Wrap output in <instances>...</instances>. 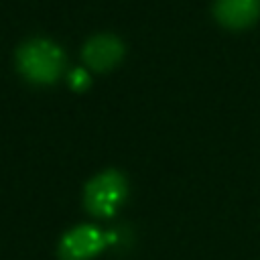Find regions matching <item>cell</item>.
<instances>
[{
    "label": "cell",
    "mask_w": 260,
    "mask_h": 260,
    "mask_svg": "<svg viewBox=\"0 0 260 260\" xmlns=\"http://www.w3.org/2000/svg\"><path fill=\"white\" fill-rule=\"evenodd\" d=\"M16 65L24 79L37 85H47L57 81V77L63 73L65 57L55 43L47 39H32L20 45L16 53Z\"/></svg>",
    "instance_id": "obj_1"
},
{
    "label": "cell",
    "mask_w": 260,
    "mask_h": 260,
    "mask_svg": "<svg viewBox=\"0 0 260 260\" xmlns=\"http://www.w3.org/2000/svg\"><path fill=\"white\" fill-rule=\"evenodd\" d=\"M126 179L118 171H104L85 187V209L95 217H110L126 199Z\"/></svg>",
    "instance_id": "obj_2"
},
{
    "label": "cell",
    "mask_w": 260,
    "mask_h": 260,
    "mask_svg": "<svg viewBox=\"0 0 260 260\" xmlns=\"http://www.w3.org/2000/svg\"><path fill=\"white\" fill-rule=\"evenodd\" d=\"M108 244L102 230L93 225H77L69 230L59 242L61 260H91Z\"/></svg>",
    "instance_id": "obj_3"
},
{
    "label": "cell",
    "mask_w": 260,
    "mask_h": 260,
    "mask_svg": "<svg viewBox=\"0 0 260 260\" xmlns=\"http://www.w3.org/2000/svg\"><path fill=\"white\" fill-rule=\"evenodd\" d=\"M124 57V45L114 35L91 37L83 47V61L93 71H110Z\"/></svg>",
    "instance_id": "obj_4"
},
{
    "label": "cell",
    "mask_w": 260,
    "mask_h": 260,
    "mask_svg": "<svg viewBox=\"0 0 260 260\" xmlns=\"http://www.w3.org/2000/svg\"><path fill=\"white\" fill-rule=\"evenodd\" d=\"M215 18L228 28H246L260 14V0H215Z\"/></svg>",
    "instance_id": "obj_5"
},
{
    "label": "cell",
    "mask_w": 260,
    "mask_h": 260,
    "mask_svg": "<svg viewBox=\"0 0 260 260\" xmlns=\"http://www.w3.org/2000/svg\"><path fill=\"white\" fill-rule=\"evenodd\" d=\"M89 81L91 79H89L87 71H83V69H75V71L69 73V83L75 91H83L85 87H89Z\"/></svg>",
    "instance_id": "obj_6"
}]
</instances>
